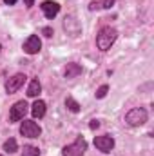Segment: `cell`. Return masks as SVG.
Listing matches in <instances>:
<instances>
[{"instance_id":"obj_1","label":"cell","mask_w":154,"mask_h":156,"mask_svg":"<svg viewBox=\"0 0 154 156\" xmlns=\"http://www.w3.org/2000/svg\"><path fill=\"white\" fill-rule=\"evenodd\" d=\"M116 37H118V31H116L114 27H103V29L98 33V37H96V45H98V49H102V51L111 49V45L114 44Z\"/></svg>"},{"instance_id":"obj_13","label":"cell","mask_w":154,"mask_h":156,"mask_svg":"<svg viewBox=\"0 0 154 156\" xmlns=\"http://www.w3.org/2000/svg\"><path fill=\"white\" fill-rule=\"evenodd\" d=\"M16 149H18V145H16V140H15V138H9V140L4 144V151H5V153H16Z\"/></svg>"},{"instance_id":"obj_4","label":"cell","mask_w":154,"mask_h":156,"mask_svg":"<svg viewBox=\"0 0 154 156\" xmlns=\"http://www.w3.org/2000/svg\"><path fill=\"white\" fill-rule=\"evenodd\" d=\"M20 134L22 136H27V138H38L42 134V129L37 122L33 120H24L22 125H20Z\"/></svg>"},{"instance_id":"obj_8","label":"cell","mask_w":154,"mask_h":156,"mask_svg":"<svg viewBox=\"0 0 154 156\" xmlns=\"http://www.w3.org/2000/svg\"><path fill=\"white\" fill-rule=\"evenodd\" d=\"M40 47H42V42L37 35H31L29 38L24 42V51L27 53V55H37L40 51Z\"/></svg>"},{"instance_id":"obj_3","label":"cell","mask_w":154,"mask_h":156,"mask_svg":"<svg viewBox=\"0 0 154 156\" xmlns=\"http://www.w3.org/2000/svg\"><path fill=\"white\" fill-rule=\"evenodd\" d=\"M85 149H87V142H85L82 136H78L75 144L65 145V147L62 149V154L64 156H83Z\"/></svg>"},{"instance_id":"obj_20","label":"cell","mask_w":154,"mask_h":156,"mask_svg":"<svg viewBox=\"0 0 154 156\" xmlns=\"http://www.w3.org/2000/svg\"><path fill=\"white\" fill-rule=\"evenodd\" d=\"M89 127H91V129H98V127H100V122H98V120H93V122L89 123Z\"/></svg>"},{"instance_id":"obj_7","label":"cell","mask_w":154,"mask_h":156,"mask_svg":"<svg viewBox=\"0 0 154 156\" xmlns=\"http://www.w3.org/2000/svg\"><path fill=\"white\" fill-rule=\"evenodd\" d=\"M24 83H26V75L18 73V75H15L13 78H9V80L5 82V91H7L9 94H13V93H16Z\"/></svg>"},{"instance_id":"obj_14","label":"cell","mask_w":154,"mask_h":156,"mask_svg":"<svg viewBox=\"0 0 154 156\" xmlns=\"http://www.w3.org/2000/svg\"><path fill=\"white\" fill-rule=\"evenodd\" d=\"M22 156H40V151L35 145H26L24 151H22Z\"/></svg>"},{"instance_id":"obj_6","label":"cell","mask_w":154,"mask_h":156,"mask_svg":"<svg viewBox=\"0 0 154 156\" xmlns=\"http://www.w3.org/2000/svg\"><path fill=\"white\" fill-rule=\"evenodd\" d=\"M94 145H96V149L102 151V153H111L113 147H114V138L109 136V134L96 136V138H94Z\"/></svg>"},{"instance_id":"obj_11","label":"cell","mask_w":154,"mask_h":156,"mask_svg":"<svg viewBox=\"0 0 154 156\" xmlns=\"http://www.w3.org/2000/svg\"><path fill=\"white\" fill-rule=\"evenodd\" d=\"M40 91H42V85H40V82L35 78V80H31V83H29V87H27V96L29 98H37L40 94Z\"/></svg>"},{"instance_id":"obj_18","label":"cell","mask_w":154,"mask_h":156,"mask_svg":"<svg viewBox=\"0 0 154 156\" xmlns=\"http://www.w3.org/2000/svg\"><path fill=\"white\" fill-rule=\"evenodd\" d=\"M111 5H114V0H103V2H102V7H107V9H109Z\"/></svg>"},{"instance_id":"obj_17","label":"cell","mask_w":154,"mask_h":156,"mask_svg":"<svg viewBox=\"0 0 154 156\" xmlns=\"http://www.w3.org/2000/svg\"><path fill=\"white\" fill-rule=\"evenodd\" d=\"M100 7H102V2H91V4H89V9H91V11L100 9Z\"/></svg>"},{"instance_id":"obj_10","label":"cell","mask_w":154,"mask_h":156,"mask_svg":"<svg viewBox=\"0 0 154 156\" xmlns=\"http://www.w3.org/2000/svg\"><path fill=\"white\" fill-rule=\"evenodd\" d=\"M31 113H33V116L35 118H42L44 115H45V102L37 100V102L31 105Z\"/></svg>"},{"instance_id":"obj_16","label":"cell","mask_w":154,"mask_h":156,"mask_svg":"<svg viewBox=\"0 0 154 156\" xmlns=\"http://www.w3.org/2000/svg\"><path fill=\"white\" fill-rule=\"evenodd\" d=\"M107 91H109V87L107 85H102L94 94H96V98H105V94H107Z\"/></svg>"},{"instance_id":"obj_5","label":"cell","mask_w":154,"mask_h":156,"mask_svg":"<svg viewBox=\"0 0 154 156\" xmlns=\"http://www.w3.org/2000/svg\"><path fill=\"white\" fill-rule=\"evenodd\" d=\"M27 102L26 100H20V102H16L13 107H11V111H9V122H18V120H24L26 116V113H27Z\"/></svg>"},{"instance_id":"obj_22","label":"cell","mask_w":154,"mask_h":156,"mask_svg":"<svg viewBox=\"0 0 154 156\" xmlns=\"http://www.w3.org/2000/svg\"><path fill=\"white\" fill-rule=\"evenodd\" d=\"M26 5H27V7H31V5H33V0H26Z\"/></svg>"},{"instance_id":"obj_19","label":"cell","mask_w":154,"mask_h":156,"mask_svg":"<svg viewBox=\"0 0 154 156\" xmlns=\"http://www.w3.org/2000/svg\"><path fill=\"white\" fill-rule=\"evenodd\" d=\"M42 33H44L45 37H53V29H51V27H44V29H42Z\"/></svg>"},{"instance_id":"obj_21","label":"cell","mask_w":154,"mask_h":156,"mask_svg":"<svg viewBox=\"0 0 154 156\" xmlns=\"http://www.w3.org/2000/svg\"><path fill=\"white\" fill-rule=\"evenodd\" d=\"M4 2H5L7 5H13V4H16V0H4Z\"/></svg>"},{"instance_id":"obj_2","label":"cell","mask_w":154,"mask_h":156,"mask_svg":"<svg viewBox=\"0 0 154 156\" xmlns=\"http://www.w3.org/2000/svg\"><path fill=\"white\" fill-rule=\"evenodd\" d=\"M125 122L132 127H138V125H143L147 122V111L142 109V107H136V109H131L127 115H125Z\"/></svg>"},{"instance_id":"obj_12","label":"cell","mask_w":154,"mask_h":156,"mask_svg":"<svg viewBox=\"0 0 154 156\" xmlns=\"http://www.w3.org/2000/svg\"><path fill=\"white\" fill-rule=\"evenodd\" d=\"M82 75V66L80 64H67L65 67V78H76Z\"/></svg>"},{"instance_id":"obj_15","label":"cell","mask_w":154,"mask_h":156,"mask_svg":"<svg viewBox=\"0 0 154 156\" xmlns=\"http://www.w3.org/2000/svg\"><path fill=\"white\" fill-rule=\"evenodd\" d=\"M65 105H67V109H69L71 113H78V111H80V105H78V102L75 100V98H71V96L65 100Z\"/></svg>"},{"instance_id":"obj_9","label":"cell","mask_w":154,"mask_h":156,"mask_svg":"<svg viewBox=\"0 0 154 156\" xmlns=\"http://www.w3.org/2000/svg\"><path fill=\"white\" fill-rule=\"evenodd\" d=\"M42 11H44V15H45V18H54L56 15H58V11H60V5L56 4V2H51V0H45L42 5Z\"/></svg>"}]
</instances>
